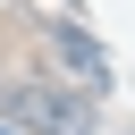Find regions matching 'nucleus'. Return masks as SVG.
Here are the masks:
<instances>
[{
	"label": "nucleus",
	"mask_w": 135,
	"mask_h": 135,
	"mask_svg": "<svg viewBox=\"0 0 135 135\" xmlns=\"http://www.w3.org/2000/svg\"><path fill=\"white\" fill-rule=\"evenodd\" d=\"M42 42H51V59H59V68H68V76H76L84 93H101V84H110V51H101V42L84 34V25L51 17V25H42Z\"/></svg>",
	"instance_id": "obj_2"
},
{
	"label": "nucleus",
	"mask_w": 135,
	"mask_h": 135,
	"mask_svg": "<svg viewBox=\"0 0 135 135\" xmlns=\"http://www.w3.org/2000/svg\"><path fill=\"white\" fill-rule=\"evenodd\" d=\"M0 118L8 127H25V135H93V93L76 84H42V76H25V84H0Z\"/></svg>",
	"instance_id": "obj_1"
},
{
	"label": "nucleus",
	"mask_w": 135,
	"mask_h": 135,
	"mask_svg": "<svg viewBox=\"0 0 135 135\" xmlns=\"http://www.w3.org/2000/svg\"><path fill=\"white\" fill-rule=\"evenodd\" d=\"M0 135H25V127H8V118H0Z\"/></svg>",
	"instance_id": "obj_3"
}]
</instances>
